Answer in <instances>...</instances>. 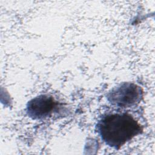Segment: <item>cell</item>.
I'll return each mask as SVG.
<instances>
[{"instance_id": "2", "label": "cell", "mask_w": 155, "mask_h": 155, "mask_svg": "<svg viewBox=\"0 0 155 155\" xmlns=\"http://www.w3.org/2000/svg\"><path fill=\"white\" fill-rule=\"evenodd\" d=\"M143 97L140 87L131 82H123L112 88L107 94L108 102L113 105L124 108L138 104Z\"/></svg>"}, {"instance_id": "1", "label": "cell", "mask_w": 155, "mask_h": 155, "mask_svg": "<svg viewBox=\"0 0 155 155\" xmlns=\"http://www.w3.org/2000/svg\"><path fill=\"white\" fill-rule=\"evenodd\" d=\"M96 130L107 145L119 150L142 133L143 128L131 114L117 113L103 115L96 124Z\"/></svg>"}, {"instance_id": "3", "label": "cell", "mask_w": 155, "mask_h": 155, "mask_svg": "<svg viewBox=\"0 0 155 155\" xmlns=\"http://www.w3.org/2000/svg\"><path fill=\"white\" fill-rule=\"evenodd\" d=\"M59 104L49 95L41 94L31 99L27 104L26 113L31 119L42 120L57 112Z\"/></svg>"}]
</instances>
